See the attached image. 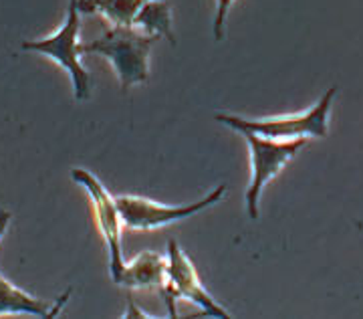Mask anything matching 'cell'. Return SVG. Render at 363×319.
Here are the masks:
<instances>
[{
  "label": "cell",
  "mask_w": 363,
  "mask_h": 319,
  "mask_svg": "<svg viewBox=\"0 0 363 319\" xmlns=\"http://www.w3.org/2000/svg\"><path fill=\"white\" fill-rule=\"evenodd\" d=\"M337 95V87H329L323 97L313 107L298 112V114L277 115V117H262V119H247L238 115L218 114L214 119L230 128L236 134L252 131L257 136L269 140H311V138H327L329 134V115L333 107V99Z\"/></svg>",
  "instance_id": "1"
},
{
  "label": "cell",
  "mask_w": 363,
  "mask_h": 319,
  "mask_svg": "<svg viewBox=\"0 0 363 319\" xmlns=\"http://www.w3.org/2000/svg\"><path fill=\"white\" fill-rule=\"evenodd\" d=\"M156 40L133 26H107L101 37L83 43V55L105 57L113 67L121 90L128 91L147 81L150 55Z\"/></svg>",
  "instance_id": "2"
},
{
  "label": "cell",
  "mask_w": 363,
  "mask_h": 319,
  "mask_svg": "<svg viewBox=\"0 0 363 319\" xmlns=\"http://www.w3.org/2000/svg\"><path fill=\"white\" fill-rule=\"evenodd\" d=\"M81 35V13H79V0H69L65 23L59 26L52 35L37 40H25L21 45L23 51L39 53L43 57H49L51 61L63 67L67 75L71 77L73 91L79 102L89 99L91 95V75L81 63L83 57V43L79 40Z\"/></svg>",
  "instance_id": "3"
},
{
  "label": "cell",
  "mask_w": 363,
  "mask_h": 319,
  "mask_svg": "<svg viewBox=\"0 0 363 319\" xmlns=\"http://www.w3.org/2000/svg\"><path fill=\"white\" fill-rule=\"evenodd\" d=\"M157 293L162 295L169 318H178V301H190L196 306L202 315L206 318H220L230 319L233 313L226 311L224 307L208 293L206 287L202 285L194 263L186 251L174 239L168 243V269H166V283L160 287Z\"/></svg>",
  "instance_id": "4"
},
{
  "label": "cell",
  "mask_w": 363,
  "mask_h": 319,
  "mask_svg": "<svg viewBox=\"0 0 363 319\" xmlns=\"http://www.w3.org/2000/svg\"><path fill=\"white\" fill-rule=\"evenodd\" d=\"M226 194V184L216 186L212 192H208L204 198H200L198 202L184 206L162 205L156 200L143 198L138 194H117L116 205L123 227L130 230H160L169 225H176L180 220L194 217L198 212L206 210L212 205L220 202Z\"/></svg>",
  "instance_id": "5"
},
{
  "label": "cell",
  "mask_w": 363,
  "mask_h": 319,
  "mask_svg": "<svg viewBox=\"0 0 363 319\" xmlns=\"http://www.w3.org/2000/svg\"><path fill=\"white\" fill-rule=\"evenodd\" d=\"M250 152V184L247 188V212L250 218H259V202L267 184L274 180L285 166L297 156L307 140H269L252 131H240Z\"/></svg>",
  "instance_id": "6"
},
{
  "label": "cell",
  "mask_w": 363,
  "mask_h": 319,
  "mask_svg": "<svg viewBox=\"0 0 363 319\" xmlns=\"http://www.w3.org/2000/svg\"><path fill=\"white\" fill-rule=\"evenodd\" d=\"M71 178L75 184L83 186L85 192L89 194L91 205H93V215L95 222L99 227V232L104 237L107 244V253H109V275L111 281L119 275V271L123 269V253H121V232H123V220L117 210L116 196L105 188L101 180L97 178L93 172L85 168H73L71 170Z\"/></svg>",
  "instance_id": "7"
},
{
  "label": "cell",
  "mask_w": 363,
  "mask_h": 319,
  "mask_svg": "<svg viewBox=\"0 0 363 319\" xmlns=\"http://www.w3.org/2000/svg\"><path fill=\"white\" fill-rule=\"evenodd\" d=\"M11 220H13L11 212L0 210V239L6 234ZM69 295H71V289L65 291L63 297H59L57 301H45V299L26 293L25 289L16 287L13 281H9L0 273V318H4V315H26V318L40 319L57 318L61 313V309L65 307Z\"/></svg>",
  "instance_id": "8"
},
{
  "label": "cell",
  "mask_w": 363,
  "mask_h": 319,
  "mask_svg": "<svg viewBox=\"0 0 363 319\" xmlns=\"http://www.w3.org/2000/svg\"><path fill=\"white\" fill-rule=\"evenodd\" d=\"M166 269L168 256L160 255L156 251H143L135 255L131 261L123 263L113 283L128 289H156L166 283Z\"/></svg>",
  "instance_id": "9"
},
{
  "label": "cell",
  "mask_w": 363,
  "mask_h": 319,
  "mask_svg": "<svg viewBox=\"0 0 363 319\" xmlns=\"http://www.w3.org/2000/svg\"><path fill=\"white\" fill-rule=\"evenodd\" d=\"M131 26L138 28L143 35H150V37L156 38H168L172 45H176L172 4L166 2V0H145L142 9L133 16Z\"/></svg>",
  "instance_id": "10"
},
{
  "label": "cell",
  "mask_w": 363,
  "mask_h": 319,
  "mask_svg": "<svg viewBox=\"0 0 363 319\" xmlns=\"http://www.w3.org/2000/svg\"><path fill=\"white\" fill-rule=\"evenodd\" d=\"M145 0H79L81 14H101L107 26H131Z\"/></svg>",
  "instance_id": "11"
},
{
  "label": "cell",
  "mask_w": 363,
  "mask_h": 319,
  "mask_svg": "<svg viewBox=\"0 0 363 319\" xmlns=\"http://www.w3.org/2000/svg\"><path fill=\"white\" fill-rule=\"evenodd\" d=\"M236 0H216V14H214V38L222 40L224 38V26L226 18L230 14V9Z\"/></svg>",
  "instance_id": "12"
},
{
  "label": "cell",
  "mask_w": 363,
  "mask_h": 319,
  "mask_svg": "<svg viewBox=\"0 0 363 319\" xmlns=\"http://www.w3.org/2000/svg\"><path fill=\"white\" fill-rule=\"evenodd\" d=\"M142 307H138L133 301H128V311H125V315L123 318H150L154 319L157 318V315H152V313H145V311H140Z\"/></svg>",
  "instance_id": "13"
}]
</instances>
